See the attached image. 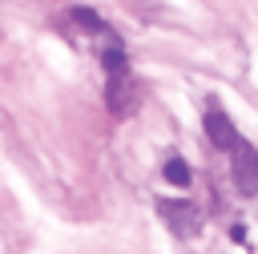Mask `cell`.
<instances>
[{
	"instance_id": "cell-2",
	"label": "cell",
	"mask_w": 258,
	"mask_h": 254,
	"mask_svg": "<svg viewBox=\"0 0 258 254\" xmlns=\"http://www.w3.org/2000/svg\"><path fill=\"white\" fill-rule=\"evenodd\" d=\"M234 181L242 194H258V153L250 141L234 145Z\"/></svg>"
},
{
	"instance_id": "cell-6",
	"label": "cell",
	"mask_w": 258,
	"mask_h": 254,
	"mask_svg": "<svg viewBox=\"0 0 258 254\" xmlns=\"http://www.w3.org/2000/svg\"><path fill=\"white\" fill-rule=\"evenodd\" d=\"M165 181H173V185H189V165H185L181 157H169V161H165Z\"/></svg>"
},
{
	"instance_id": "cell-3",
	"label": "cell",
	"mask_w": 258,
	"mask_h": 254,
	"mask_svg": "<svg viewBox=\"0 0 258 254\" xmlns=\"http://www.w3.org/2000/svg\"><path fill=\"white\" fill-rule=\"evenodd\" d=\"M206 137L218 145V149H234L242 137H238V129H234V121L222 113V109H210L206 113Z\"/></svg>"
},
{
	"instance_id": "cell-1",
	"label": "cell",
	"mask_w": 258,
	"mask_h": 254,
	"mask_svg": "<svg viewBox=\"0 0 258 254\" xmlns=\"http://www.w3.org/2000/svg\"><path fill=\"white\" fill-rule=\"evenodd\" d=\"M105 73H109V85H105V105H109V113H113V117H129V113L137 109V101H141V85L133 81L129 60H125L121 48H109V52H105Z\"/></svg>"
},
{
	"instance_id": "cell-5",
	"label": "cell",
	"mask_w": 258,
	"mask_h": 254,
	"mask_svg": "<svg viewBox=\"0 0 258 254\" xmlns=\"http://www.w3.org/2000/svg\"><path fill=\"white\" fill-rule=\"evenodd\" d=\"M69 20H73V24H81L85 32H105V20H101L93 8H73V12H69Z\"/></svg>"
},
{
	"instance_id": "cell-4",
	"label": "cell",
	"mask_w": 258,
	"mask_h": 254,
	"mask_svg": "<svg viewBox=\"0 0 258 254\" xmlns=\"http://www.w3.org/2000/svg\"><path fill=\"white\" fill-rule=\"evenodd\" d=\"M157 210H161V218H169V226H173L177 234H194V230H198V210H194L189 202L165 198V202H157Z\"/></svg>"
}]
</instances>
